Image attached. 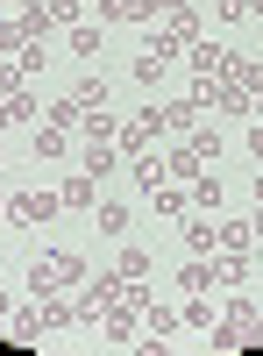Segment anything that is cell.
Masks as SVG:
<instances>
[{"label":"cell","instance_id":"obj_1","mask_svg":"<svg viewBox=\"0 0 263 356\" xmlns=\"http://www.w3.org/2000/svg\"><path fill=\"white\" fill-rule=\"evenodd\" d=\"M157 143H164V100L135 107L128 122H121V136H114V150H121V157H142V150H157Z\"/></svg>","mask_w":263,"mask_h":356},{"label":"cell","instance_id":"obj_2","mask_svg":"<svg viewBox=\"0 0 263 356\" xmlns=\"http://www.w3.org/2000/svg\"><path fill=\"white\" fill-rule=\"evenodd\" d=\"M178 235H185V250H192V257H221V221L185 214V221H178Z\"/></svg>","mask_w":263,"mask_h":356},{"label":"cell","instance_id":"obj_3","mask_svg":"<svg viewBox=\"0 0 263 356\" xmlns=\"http://www.w3.org/2000/svg\"><path fill=\"white\" fill-rule=\"evenodd\" d=\"M185 193H192V214H214V207L228 200V178H221V171H192Z\"/></svg>","mask_w":263,"mask_h":356},{"label":"cell","instance_id":"obj_4","mask_svg":"<svg viewBox=\"0 0 263 356\" xmlns=\"http://www.w3.org/2000/svg\"><path fill=\"white\" fill-rule=\"evenodd\" d=\"M228 86H242L249 100H263V57H242V50H228V72H221Z\"/></svg>","mask_w":263,"mask_h":356},{"label":"cell","instance_id":"obj_5","mask_svg":"<svg viewBox=\"0 0 263 356\" xmlns=\"http://www.w3.org/2000/svg\"><path fill=\"white\" fill-rule=\"evenodd\" d=\"M185 65H192V79H221L228 72V43H207V36L185 43Z\"/></svg>","mask_w":263,"mask_h":356},{"label":"cell","instance_id":"obj_6","mask_svg":"<svg viewBox=\"0 0 263 356\" xmlns=\"http://www.w3.org/2000/svg\"><path fill=\"white\" fill-rule=\"evenodd\" d=\"M57 200L85 214V207H100V178H93V171H71V178H57Z\"/></svg>","mask_w":263,"mask_h":356},{"label":"cell","instance_id":"obj_7","mask_svg":"<svg viewBox=\"0 0 263 356\" xmlns=\"http://www.w3.org/2000/svg\"><path fill=\"white\" fill-rule=\"evenodd\" d=\"M150 214H164V221H185V214H192V193L178 186V178H164V186L150 193Z\"/></svg>","mask_w":263,"mask_h":356},{"label":"cell","instance_id":"obj_8","mask_svg":"<svg viewBox=\"0 0 263 356\" xmlns=\"http://www.w3.org/2000/svg\"><path fill=\"white\" fill-rule=\"evenodd\" d=\"M50 214H65L57 193H15V207H8V221H50Z\"/></svg>","mask_w":263,"mask_h":356},{"label":"cell","instance_id":"obj_9","mask_svg":"<svg viewBox=\"0 0 263 356\" xmlns=\"http://www.w3.org/2000/svg\"><path fill=\"white\" fill-rule=\"evenodd\" d=\"M22 292H28V300H57V292H65V285H57V264H50V250H43V257L22 271Z\"/></svg>","mask_w":263,"mask_h":356},{"label":"cell","instance_id":"obj_10","mask_svg":"<svg viewBox=\"0 0 263 356\" xmlns=\"http://www.w3.org/2000/svg\"><path fill=\"white\" fill-rule=\"evenodd\" d=\"M28 150H36V157H50V164H65V157H71V129H57V122H36Z\"/></svg>","mask_w":263,"mask_h":356},{"label":"cell","instance_id":"obj_11","mask_svg":"<svg viewBox=\"0 0 263 356\" xmlns=\"http://www.w3.org/2000/svg\"><path fill=\"white\" fill-rule=\"evenodd\" d=\"M128 178H135V193H142V200H150V193L164 186V178H171V164H164L157 150H142V157H128Z\"/></svg>","mask_w":263,"mask_h":356},{"label":"cell","instance_id":"obj_12","mask_svg":"<svg viewBox=\"0 0 263 356\" xmlns=\"http://www.w3.org/2000/svg\"><path fill=\"white\" fill-rule=\"evenodd\" d=\"M214 285H221V257H185L178 292H214Z\"/></svg>","mask_w":263,"mask_h":356},{"label":"cell","instance_id":"obj_13","mask_svg":"<svg viewBox=\"0 0 263 356\" xmlns=\"http://www.w3.org/2000/svg\"><path fill=\"white\" fill-rule=\"evenodd\" d=\"M121 136V114H107V107H85V122H78V143H114Z\"/></svg>","mask_w":263,"mask_h":356},{"label":"cell","instance_id":"obj_14","mask_svg":"<svg viewBox=\"0 0 263 356\" xmlns=\"http://www.w3.org/2000/svg\"><path fill=\"white\" fill-rule=\"evenodd\" d=\"M50 264H57V285H65V292H78L85 278H93V264H85L78 250H50Z\"/></svg>","mask_w":263,"mask_h":356},{"label":"cell","instance_id":"obj_15","mask_svg":"<svg viewBox=\"0 0 263 356\" xmlns=\"http://www.w3.org/2000/svg\"><path fill=\"white\" fill-rule=\"evenodd\" d=\"M78 171H93V178L121 171V150H114V143H78Z\"/></svg>","mask_w":263,"mask_h":356},{"label":"cell","instance_id":"obj_16","mask_svg":"<svg viewBox=\"0 0 263 356\" xmlns=\"http://www.w3.org/2000/svg\"><path fill=\"white\" fill-rule=\"evenodd\" d=\"M100 43H107L100 22H71V29H65V50H71V57H100Z\"/></svg>","mask_w":263,"mask_h":356},{"label":"cell","instance_id":"obj_17","mask_svg":"<svg viewBox=\"0 0 263 356\" xmlns=\"http://www.w3.org/2000/svg\"><path fill=\"white\" fill-rule=\"evenodd\" d=\"M249 250H256L249 214H228V221H221V257H249Z\"/></svg>","mask_w":263,"mask_h":356},{"label":"cell","instance_id":"obj_18","mask_svg":"<svg viewBox=\"0 0 263 356\" xmlns=\"http://www.w3.org/2000/svg\"><path fill=\"white\" fill-rule=\"evenodd\" d=\"M8 321H15V342H22V349H36V342L50 335V328H43V307H36V300H28V307H15Z\"/></svg>","mask_w":263,"mask_h":356},{"label":"cell","instance_id":"obj_19","mask_svg":"<svg viewBox=\"0 0 263 356\" xmlns=\"http://www.w3.org/2000/svg\"><path fill=\"white\" fill-rule=\"evenodd\" d=\"M178 321H185V328H207V335H214V321H221V307L207 300V292H185V307H178Z\"/></svg>","mask_w":263,"mask_h":356},{"label":"cell","instance_id":"obj_20","mask_svg":"<svg viewBox=\"0 0 263 356\" xmlns=\"http://www.w3.org/2000/svg\"><path fill=\"white\" fill-rule=\"evenodd\" d=\"M100 214V228L114 235V243H128V228H135V207H121V200H107V207H93Z\"/></svg>","mask_w":263,"mask_h":356},{"label":"cell","instance_id":"obj_21","mask_svg":"<svg viewBox=\"0 0 263 356\" xmlns=\"http://www.w3.org/2000/svg\"><path fill=\"white\" fill-rule=\"evenodd\" d=\"M178 143H185V150H192V157H199V164H214V157H221V150H228V143H221V129H207V122H199V129H192V136H178Z\"/></svg>","mask_w":263,"mask_h":356},{"label":"cell","instance_id":"obj_22","mask_svg":"<svg viewBox=\"0 0 263 356\" xmlns=\"http://www.w3.org/2000/svg\"><path fill=\"white\" fill-rule=\"evenodd\" d=\"M114 271H121V278H150V250H142V243H121Z\"/></svg>","mask_w":263,"mask_h":356},{"label":"cell","instance_id":"obj_23","mask_svg":"<svg viewBox=\"0 0 263 356\" xmlns=\"http://www.w3.org/2000/svg\"><path fill=\"white\" fill-rule=\"evenodd\" d=\"M71 100H78V107H107V79H100V72L71 79Z\"/></svg>","mask_w":263,"mask_h":356},{"label":"cell","instance_id":"obj_24","mask_svg":"<svg viewBox=\"0 0 263 356\" xmlns=\"http://www.w3.org/2000/svg\"><path fill=\"white\" fill-rule=\"evenodd\" d=\"M43 122H57V129H71V136H78V122H85V107H78V100L65 93V100H50V107H43Z\"/></svg>","mask_w":263,"mask_h":356},{"label":"cell","instance_id":"obj_25","mask_svg":"<svg viewBox=\"0 0 263 356\" xmlns=\"http://www.w3.org/2000/svg\"><path fill=\"white\" fill-rule=\"evenodd\" d=\"M164 29H171L178 43H199V15H192V8H171V15H164Z\"/></svg>","mask_w":263,"mask_h":356},{"label":"cell","instance_id":"obj_26","mask_svg":"<svg viewBox=\"0 0 263 356\" xmlns=\"http://www.w3.org/2000/svg\"><path fill=\"white\" fill-rule=\"evenodd\" d=\"M8 57H15V65H22V79H36V72L50 65V50H43V43H22V50H8Z\"/></svg>","mask_w":263,"mask_h":356},{"label":"cell","instance_id":"obj_27","mask_svg":"<svg viewBox=\"0 0 263 356\" xmlns=\"http://www.w3.org/2000/svg\"><path fill=\"white\" fill-rule=\"evenodd\" d=\"M164 72H171V65H164V57H150V50H142V57H135V86H164Z\"/></svg>","mask_w":263,"mask_h":356},{"label":"cell","instance_id":"obj_28","mask_svg":"<svg viewBox=\"0 0 263 356\" xmlns=\"http://www.w3.org/2000/svg\"><path fill=\"white\" fill-rule=\"evenodd\" d=\"M164 164H171V178H178V186H185V178H192V171H207V164H199V157H192V150H185V143H178V150H171V157H164Z\"/></svg>","mask_w":263,"mask_h":356},{"label":"cell","instance_id":"obj_29","mask_svg":"<svg viewBox=\"0 0 263 356\" xmlns=\"http://www.w3.org/2000/svg\"><path fill=\"white\" fill-rule=\"evenodd\" d=\"M221 285H228V292L249 285V257H221Z\"/></svg>","mask_w":263,"mask_h":356},{"label":"cell","instance_id":"obj_30","mask_svg":"<svg viewBox=\"0 0 263 356\" xmlns=\"http://www.w3.org/2000/svg\"><path fill=\"white\" fill-rule=\"evenodd\" d=\"M142 321H150V335H178V328H185V321L171 314V307H150V314H142Z\"/></svg>","mask_w":263,"mask_h":356},{"label":"cell","instance_id":"obj_31","mask_svg":"<svg viewBox=\"0 0 263 356\" xmlns=\"http://www.w3.org/2000/svg\"><path fill=\"white\" fill-rule=\"evenodd\" d=\"M22 86H28L22 65H15V57H0V93H22Z\"/></svg>","mask_w":263,"mask_h":356},{"label":"cell","instance_id":"obj_32","mask_svg":"<svg viewBox=\"0 0 263 356\" xmlns=\"http://www.w3.org/2000/svg\"><path fill=\"white\" fill-rule=\"evenodd\" d=\"M214 15L221 22H249V0H214Z\"/></svg>","mask_w":263,"mask_h":356},{"label":"cell","instance_id":"obj_33","mask_svg":"<svg viewBox=\"0 0 263 356\" xmlns=\"http://www.w3.org/2000/svg\"><path fill=\"white\" fill-rule=\"evenodd\" d=\"M114 22H128V0H100V29H114Z\"/></svg>","mask_w":263,"mask_h":356},{"label":"cell","instance_id":"obj_34","mask_svg":"<svg viewBox=\"0 0 263 356\" xmlns=\"http://www.w3.org/2000/svg\"><path fill=\"white\" fill-rule=\"evenodd\" d=\"M249 235H256V250H263V200L249 207Z\"/></svg>","mask_w":263,"mask_h":356},{"label":"cell","instance_id":"obj_35","mask_svg":"<svg viewBox=\"0 0 263 356\" xmlns=\"http://www.w3.org/2000/svg\"><path fill=\"white\" fill-rule=\"evenodd\" d=\"M249 157L263 164V122H249Z\"/></svg>","mask_w":263,"mask_h":356},{"label":"cell","instance_id":"obj_36","mask_svg":"<svg viewBox=\"0 0 263 356\" xmlns=\"http://www.w3.org/2000/svg\"><path fill=\"white\" fill-rule=\"evenodd\" d=\"M15 129V114H8V93H0V136H8Z\"/></svg>","mask_w":263,"mask_h":356},{"label":"cell","instance_id":"obj_37","mask_svg":"<svg viewBox=\"0 0 263 356\" xmlns=\"http://www.w3.org/2000/svg\"><path fill=\"white\" fill-rule=\"evenodd\" d=\"M8 314H15V292H8V285H0V321H8Z\"/></svg>","mask_w":263,"mask_h":356},{"label":"cell","instance_id":"obj_38","mask_svg":"<svg viewBox=\"0 0 263 356\" xmlns=\"http://www.w3.org/2000/svg\"><path fill=\"white\" fill-rule=\"evenodd\" d=\"M157 8H164V15H171V8H192V0H157Z\"/></svg>","mask_w":263,"mask_h":356},{"label":"cell","instance_id":"obj_39","mask_svg":"<svg viewBox=\"0 0 263 356\" xmlns=\"http://www.w3.org/2000/svg\"><path fill=\"white\" fill-rule=\"evenodd\" d=\"M8 207H15V200H8V193H0V221H8Z\"/></svg>","mask_w":263,"mask_h":356},{"label":"cell","instance_id":"obj_40","mask_svg":"<svg viewBox=\"0 0 263 356\" xmlns=\"http://www.w3.org/2000/svg\"><path fill=\"white\" fill-rule=\"evenodd\" d=\"M256 200H263V164H256Z\"/></svg>","mask_w":263,"mask_h":356},{"label":"cell","instance_id":"obj_41","mask_svg":"<svg viewBox=\"0 0 263 356\" xmlns=\"http://www.w3.org/2000/svg\"><path fill=\"white\" fill-rule=\"evenodd\" d=\"M22 8H50V0H22Z\"/></svg>","mask_w":263,"mask_h":356},{"label":"cell","instance_id":"obj_42","mask_svg":"<svg viewBox=\"0 0 263 356\" xmlns=\"http://www.w3.org/2000/svg\"><path fill=\"white\" fill-rule=\"evenodd\" d=\"M249 15H263V0H249Z\"/></svg>","mask_w":263,"mask_h":356},{"label":"cell","instance_id":"obj_43","mask_svg":"<svg viewBox=\"0 0 263 356\" xmlns=\"http://www.w3.org/2000/svg\"><path fill=\"white\" fill-rule=\"evenodd\" d=\"M249 114H256V122H263V100H256V107H249Z\"/></svg>","mask_w":263,"mask_h":356},{"label":"cell","instance_id":"obj_44","mask_svg":"<svg viewBox=\"0 0 263 356\" xmlns=\"http://www.w3.org/2000/svg\"><path fill=\"white\" fill-rule=\"evenodd\" d=\"M0 157H8V136H0Z\"/></svg>","mask_w":263,"mask_h":356},{"label":"cell","instance_id":"obj_45","mask_svg":"<svg viewBox=\"0 0 263 356\" xmlns=\"http://www.w3.org/2000/svg\"><path fill=\"white\" fill-rule=\"evenodd\" d=\"M256 321H263V307H256Z\"/></svg>","mask_w":263,"mask_h":356}]
</instances>
